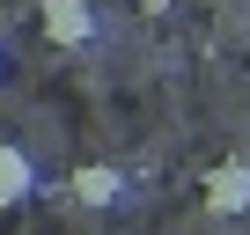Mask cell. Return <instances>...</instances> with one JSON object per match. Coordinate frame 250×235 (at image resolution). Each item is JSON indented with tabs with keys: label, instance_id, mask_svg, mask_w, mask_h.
<instances>
[{
	"label": "cell",
	"instance_id": "3",
	"mask_svg": "<svg viewBox=\"0 0 250 235\" xmlns=\"http://www.w3.org/2000/svg\"><path fill=\"white\" fill-rule=\"evenodd\" d=\"M30 191H37V162L15 140H0V206H22Z\"/></svg>",
	"mask_w": 250,
	"mask_h": 235
},
{
	"label": "cell",
	"instance_id": "2",
	"mask_svg": "<svg viewBox=\"0 0 250 235\" xmlns=\"http://www.w3.org/2000/svg\"><path fill=\"white\" fill-rule=\"evenodd\" d=\"M206 206H213V213H250V162L206 169Z\"/></svg>",
	"mask_w": 250,
	"mask_h": 235
},
{
	"label": "cell",
	"instance_id": "1",
	"mask_svg": "<svg viewBox=\"0 0 250 235\" xmlns=\"http://www.w3.org/2000/svg\"><path fill=\"white\" fill-rule=\"evenodd\" d=\"M37 22H44V37H52V44H66V52L96 37V8H88V0H44Z\"/></svg>",
	"mask_w": 250,
	"mask_h": 235
},
{
	"label": "cell",
	"instance_id": "4",
	"mask_svg": "<svg viewBox=\"0 0 250 235\" xmlns=\"http://www.w3.org/2000/svg\"><path fill=\"white\" fill-rule=\"evenodd\" d=\"M74 198H81V206H110V198H118V169L81 162V169H74Z\"/></svg>",
	"mask_w": 250,
	"mask_h": 235
}]
</instances>
